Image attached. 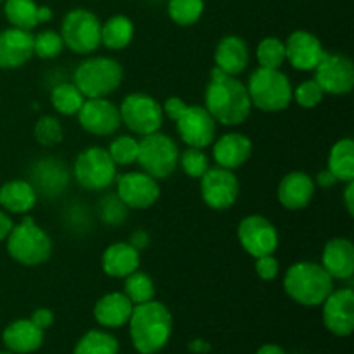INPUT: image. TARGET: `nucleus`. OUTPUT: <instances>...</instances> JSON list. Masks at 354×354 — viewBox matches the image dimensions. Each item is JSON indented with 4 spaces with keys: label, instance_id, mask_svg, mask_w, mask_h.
Masks as SVG:
<instances>
[{
    "label": "nucleus",
    "instance_id": "nucleus-1",
    "mask_svg": "<svg viewBox=\"0 0 354 354\" xmlns=\"http://www.w3.org/2000/svg\"><path fill=\"white\" fill-rule=\"evenodd\" d=\"M204 107L216 123L225 127H239L245 123L252 113L245 83L237 76L225 75L218 68L211 69L209 83L204 93Z\"/></svg>",
    "mask_w": 354,
    "mask_h": 354
},
{
    "label": "nucleus",
    "instance_id": "nucleus-2",
    "mask_svg": "<svg viewBox=\"0 0 354 354\" xmlns=\"http://www.w3.org/2000/svg\"><path fill=\"white\" fill-rule=\"evenodd\" d=\"M130 339L140 354H158L169 342L173 332V315L161 301L133 306L128 320Z\"/></svg>",
    "mask_w": 354,
    "mask_h": 354
},
{
    "label": "nucleus",
    "instance_id": "nucleus-3",
    "mask_svg": "<svg viewBox=\"0 0 354 354\" xmlns=\"http://www.w3.org/2000/svg\"><path fill=\"white\" fill-rule=\"evenodd\" d=\"M335 280L325 272L320 263L299 261L287 268L283 290L294 303L306 308L322 306L328 294L335 289Z\"/></svg>",
    "mask_w": 354,
    "mask_h": 354
},
{
    "label": "nucleus",
    "instance_id": "nucleus-4",
    "mask_svg": "<svg viewBox=\"0 0 354 354\" xmlns=\"http://www.w3.org/2000/svg\"><path fill=\"white\" fill-rule=\"evenodd\" d=\"M73 83L85 99L109 97L123 83V66L106 55H90L73 71Z\"/></svg>",
    "mask_w": 354,
    "mask_h": 354
},
{
    "label": "nucleus",
    "instance_id": "nucleus-5",
    "mask_svg": "<svg viewBox=\"0 0 354 354\" xmlns=\"http://www.w3.org/2000/svg\"><path fill=\"white\" fill-rule=\"evenodd\" d=\"M245 88L252 109L256 107L263 113H280L292 102V83L282 69L256 68L249 76Z\"/></svg>",
    "mask_w": 354,
    "mask_h": 354
},
{
    "label": "nucleus",
    "instance_id": "nucleus-6",
    "mask_svg": "<svg viewBox=\"0 0 354 354\" xmlns=\"http://www.w3.org/2000/svg\"><path fill=\"white\" fill-rule=\"evenodd\" d=\"M7 252L23 266H40L50 259L52 239L33 218L26 216L7 235Z\"/></svg>",
    "mask_w": 354,
    "mask_h": 354
},
{
    "label": "nucleus",
    "instance_id": "nucleus-7",
    "mask_svg": "<svg viewBox=\"0 0 354 354\" xmlns=\"http://www.w3.org/2000/svg\"><path fill=\"white\" fill-rule=\"evenodd\" d=\"M178 158L180 149L176 142L169 135L161 133V130L138 140L137 165L152 178H169L178 166Z\"/></svg>",
    "mask_w": 354,
    "mask_h": 354
},
{
    "label": "nucleus",
    "instance_id": "nucleus-8",
    "mask_svg": "<svg viewBox=\"0 0 354 354\" xmlns=\"http://www.w3.org/2000/svg\"><path fill=\"white\" fill-rule=\"evenodd\" d=\"M73 176L85 190L100 192L116 182L118 166L111 159L106 147H86L78 154L73 165Z\"/></svg>",
    "mask_w": 354,
    "mask_h": 354
},
{
    "label": "nucleus",
    "instance_id": "nucleus-9",
    "mask_svg": "<svg viewBox=\"0 0 354 354\" xmlns=\"http://www.w3.org/2000/svg\"><path fill=\"white\" fill-rule=\"evenodd\" d=\"M99 17L88 9H73L64 16L61 24V37L64 47L76 55H90L100 47Z\"/></svg>",
    "mask_w": 354,
    "mask_h": 354
},
{
    "label": "nucleus",
    "instance_id": "nucleus-10",
    "mask_svg": "<svg viewBox=\"0 0 354 354\" xmlns=\"http://www.w3.org/2000/svg\"><path fill=\"white\" fill-rule=\"evenodd\" d=\"M120 116L121 124L140 137L159 131L165 123L162 106L154 97L144 92H135L124 97L121 100Z\"/></svg>",
    "mask_w": 354,
    "mask_h": 354
},
{
    "label": "nucleus",
    "instance_id": "nucleus-11",
    "mask_svg": "<svg viewBox=\"0 0 354 354\" xmlns=\"http://www.w3.org/2000/svg\"><path fill=\"white\" fill-rule=\"evenodd\" d=\"M201 196L214 211L230 209L241 196V182L232 169L214 166L201 176Z\"/></svg>",
    "mask_w": 354,
    "mask_h": 354
},
{
    "label": "nucleus",
    "instance_id": "nucleus-12",
    "mask_svg": "<svg viewBox=\"0 0 354 354\" xmlns=\"http://www.w3.org/2000/svg\"><path fill=\"white\" fill-rule=\"evenodd\" d=\"M237 239L242 249L254 259L275 254L279 249V232L263 214H249L242 218L237 227Z\"/></svg>",
    "mask_w": 354,
    "mask_h": 354
},
{
    "label": "nucleus",
    "instance_id": "nucleus-13",
    "mask_svg": "<svg viewBox=\"0 0 354 354\" xmlns=\"http://www.w3.org/2000/svg\"><path fill=\"white\" fill-rule=\"evenodd\" d=\"M315 80L328 95H348L354 88V64L341 52H325L315 68Z\"/></svg>",
    "mask_w": 354,
    "mask_h": 354
},
{
    "label": "nucleus",
    "instance_id": "nucleus-14",
    "mask_svg": "<svg viewBox=\"0 0 354 354\" xmlns=\"http://www.w3.org/2000/svg\"><path fill=\"white\" fill-rule=\"evenodd\" d=\"M116 196L128 209H149L161 197L159 180L145 171H128L116 176Z\"/></svg>",
    "mask_w": 354,
    "mask_h": 354
},
{
    "label": "nucleus",
    "instance_id": "nucleus-15",
    "mask_svg": "<svg viewBox=\"0 0 354 354\" xmlns=\"http://www.w3.org/2000/svg\"><path fill=\"white\" fill-rule=\"evenodd\" d=\"M176 131L187 147L206 149L216 138V121L204 106L187 104L185 111L175 120Z\"/></svg>",
    "mask_w": 354,
    "mask_h": 354
},
{
    "label": "nucleus",
    "instance_id": "nucleus-16",
    "mask_svg": "<svg viewBox=\"0 0 354 354\" xmlns=\"http://www.w3.org/2000/svg\"><path fill=\"white\" fill-rule=\"evenodd\" d=\"M76 116H78L80 127L86 133L95 135V137H111L121 127L120 107L107 97L85 99Z\"/></svg>",
    "mask_w": 354,
    "mask_h": 354
},
{
    "label": "nucleus",
    "instance_id": "nucleus-17",
    "mask_svg": "<svg viewBox=\"0 0 354 354\" xmlns=\"http://www.w3.org/2000/svg\"><path fill=\"white\" fill-rule=\"evenodd\" d=\"M325 328L337 337H349L354 330V292L351 287L334 289L322 303Z\"/></svg>",
    "mask_w": 354,
    "mask_h": 354
},
{
    "label": "nucleus",
    "instance_id": "nucleus-18",
    "mask_svg": "<svg viewBox=\"0 0 354 354\" xmlns=\"http://www.w3.org/2000/svg\"><path fill=\"white\" fill-rule=\"evenodd\" d=\"M71 173L61 159L48 156L33 162L30 169V183L38 196L59 197L69 185Z\"/></svg>",
    "mask_w": 354,
    "mask_h": 354
},
{
    "label": "nucleus",
    "instance_id": "nucleus-19",
    "mask_svg": "<svg viewBox=\"0 0 354 354\" xmlns=\"http://www.w3.org/2000/svg\"><path fill=\"white\" fill-rule=\"evenodd\" d=\"M283 44H286V61L297 71H315L327 52L320 38L306 30H296Z\"/></svg>",
    "mask_w": 354,
    "mask_h": 354
},
{
    "label": "nucleus",
    "instance_id": "nucleus-20",
    "mask_svg": "<svg viewBox=\"0 0 354 354\" xmlns=\"http://www.w3.org/2000/svg\"><path fill=\"white\" fill-rule=\"evenodd\" d=\"M33 33L21 28L0 31V68L17 69L33 57Z\"/></svg>",
    "mask_w": 354,
    "mask_h": 354
},
{
    "label": "nucleus",
    "instance_id": "nucleus-21",
    "mask_svg": "<svg viewBox=\"0 0 354 354\" xmlns=\"http://www.w3.org/2000/svg\"><path fill=\"white\" fill-rule=\"evenodd\" d=\"M315 192H317V185H315L313 176L308 175L306 171H290L280 180L277 197L286 209L299 211L310 206Z\"/></svg>",
    "mask_w": 354,
    "mask_h": 354
},
{
    "label": "nucleus",
    "instance_id": "nucleus-22",
    "mask_svg": "<svg viewBox=\"0 0 354 354\" xmlns=\"http://www.w3.org/2000/svg\"><path fill=\"white\" fill-rule=\"evenodd\" d=\"M211 145H213V158L216 166L232 171L244 166L252 156V140L248 135L239 131L221 135L220 138H214Z\"/></svg>",
    "mask_w": 354,
    "mask_h": 354
},
{
    "label": "nucleus",
    "instance_id": "nucleus-23",
    "mask_svg": "<svg viewBox=\"0 0 354 354\" xmlns=\"http://www.w3.org/2000/svg\"><path fill=\"white\" fill-rule=\"evenodd\" d=\"M322 266L334 280H351L354 275V245L349 239L335 237L324 245Z\"/></svg>",
    "mask_w": 354,
    "mask_h": 354
},
{
    "label": "nucleus",
    "instance_id": "nucleus-24",
    "mask_svg": "<svg viewBox=\"0 0 354 354\" xmlns=\"http://www.w3.org/2000/svg\"><path fill=\"white\" fill-rule=\"evenodd\" d=\"M249 66V47L239 35H227L214 48V68L225 75L239 76Z\"/></svg>",
    "mask_w": 354,
    "mask_h": 354
},
{
    "label": "nucleus",
    "instance_id": "nucleus-25",
    "mask_svg": "<svg viewBox=\"0 0 354 354\" xmlns=\"http://www.w3.org/2000/svg\"><path fill=\"white\" fill-rule=\"evenodd\" d=\"M100 266L111 279H127L140 266V251L130 242H114L102 252Z\"/></svg>",
    "mask_w": 354,
    "mask_h": 354
},
{
    "label": "nucleus",
    "instance_id": "nucleus-26",
    "mask_svg": "<svg viewBox=\"0 0 354 354\" xmlns=\"http://www.w3.org/2000/svg\"><path fill=\"white\" fill-rule=\"evenodd\" d=\"M45 330L38 328L30 318H19L7 325L2 334L3 346L14 354H30L38 351L44 344Z\"/></svg>",
    "mask_w": 354,
    "mask_h": 354
},
{
    "label": "nucleus",
    "instance_id": "nucleus-27",
    "mask_svg": "<svg viewBox=\"0 0 354 354\" xmlns=\"http://www.w3.org/2000/svg\"><path fill=\"white\" fill-rule=\"evenodd\" d=\"M133 304L123 292H109L93 306V318L104 328H120L128 324Z\"/></svg>",
    "mask_w": 354,
    "mask_h": 354
},
{
    "label": "nucleus",
    "instance_id": "nucleus-28",
    "mask_svg": "<svg viewBox=\"0 0 354 354\" xmlns=\"http://www.w3.org/2000/svg\"><path fill=\"white\" fill-rule=\"evenodd\" d=\"M38 194L30 180H9L0 187V206L12 214H24L37 206Z\"/></svg>",
    "mask_w": 354,
    "mask_h": 354
},
{
    "label": "nucleus",
    "instance_id": "nucleus-29",
    "mask_svg": "<svg viewBox=\"0 0 354 354\" xmlns=\"http://www.w3.org/2000/svg\"><path fill=\"white\" fill-rule=\"evenodd\" d=\"M133 35V21L124 14H116L100 26V44L109 50H123L131 44Z\"/></svg>",
    "mask_w": 354,
    "mask_h": 354
},
{
    "label": "nucleus",
    "instance_id": "nucleus-30",
    "mask_svg": "<svg viewBox=\"0 0 354 354\" xmlns=\"http://www.w3.org/2000/svg\"><path fill=\"white\" fill-rule=\"evenodd\" d=\"M327 169L339 182H354V142L351 138H341L332 145Z\"/></svg>",
    "mask_w": 354,
    "mask_h": 354
},
{
    "label": "nucleus",
    "instance_id": "nucleus-31",
    "mask_svg": "<svg viewBox=\"0 0 354 354\" xmlns=\"http://www.w3.org/2000/svg\"><path fill=\"white\" fill-rule=\"evenodd\" d=\"M85 97L73 82H61L50 90V104L55 113L62 116H76L82 109Z\"/></svg>",
    "mask_w": 354,
    "mask_h": 354
},
{
    "label": "nucleus",
    "instance_id": "nucleus-32",
    "mask_svg": "<svg viewBox=\"0 0 354 354\" xmlns=\"http://www.w3.org/2000/svg\"><path fill=\"white\" fill-rule=\"evenodd\" d=\"M73 354H120V342L109 332L93 328L80 337Z\"/></svg>",
    "mask_w": 354,
    "mask_h": 354
},
{
    "label": "nucleus",
    "instance_id": "nucleus-33",
    "mask_svg": "<svg viewBox=\"0 0 354 354\" xmlns=\"http://www.w3.org/2000/svg\"><path fill=\"white\" fill-rule=\"evenodd\" d=\"M3 14L14 28L31 31L38 24V3L35 0H6Z\"/></svg>",
    "mask_w": 354,
    "mask_h": 354
},
{
    "label": "nucleus",
    "instance_id": "nucleus-34",
    "mask_svg": "<svg viewBox=\"0 0 354 354\" xmlns=\"http://www.w3.org/2000/svg\"><path fill=\"white\" fill-rule=\"evenodd\" d=\"M124 280V290L123 294L131 301L133 306L137 304L149 303L156 297V286L154 280L151 279V275L145 272H133L131 275H128Z\"/></svg>",
    "mask_w": 354,
    "mask_h": 354
},
{
    "label": "nucleus",
    "instance_id": "nucleus-35",
    "mask_svg": "<svg viewBox=\"0 0 354 354\" xmlns=\"http://www.w3.org/2000/svg\"><path fill=\"white\" fill-rule=\"evenodd\" d=\"M203 12L204 0H168V16L178 26H192Z\"/></svg>",
    "mask_w": 354,
    "mask_h": 354
},
{
    "label": "nucleus",
    "instance_id": "nucleus-36",
    "mask_svg": "<svg viewBox=\"0 0 354 354\" xmlns=\"http://www.w3.org/2000/svg\"><path fill=\"white\" fill-rule=\"evenodd\" d=\"M259 68L280 69L286 62V44L277 37L263 38L256 48Z\"/></svg>",
    "mask_w": 354,
    "mask_h": 354
},
{
    "label": "nucleus",
    "instance_id": "nucleus-37",
    "mask_svg": "<svg viewBox=\"0 0 354 354\" xmlns=\"http://www.w3.org/2000/svg\"><path fill=\"white\" fill-rule=\"evenodd\" d=\"M107 152L116 166H131L138 158V140L131 135H118L111 140Z\"/></svg>",
    "mask_w": 354,
    "mask_h": 354
},
{
    "label": "nucleus",
    "instance_id": "nucleus-38",
    "mask_svg": "<svg viewBox=\"0 0 354 354\" xmlns=\"http://www.w3.org/2000/svg\"><path fill=\"white\" fill-rule=\"evenodd\" d=\"M64 41L59 31L44 30L33 35V54L44 61H52L64 52Z\"/></svg>",
    "mask_w": 354,
    "mask_h": 354
},
{
    "label": "nucleus",
    "instance_id": "nucleus-39",
    "mask_svg": "<svg viewBox=\"0 0 354 354\" xmlns=\"http://www.w3.org/2000/svg\"><path fill=\"white\" fill-rule=\"evenodd\" d=\"M35 140L44 147H52V145L61 144L64 138V128H62L61 121L55 116L45 114V116L38 118L33 128Z\"/></svg>",
    "mask_w": 354,
    "mask_h": 354
},
{
    "label": "nucleus",
    "instance_id": "nucleus-40",
    "mask_svg": "<svg viewBox=\"0 0 354 354\" xmlns=\"http://www.w3.org/2000/svg\"><path fill=\"white\" fill-rule=\"evenodd\" d=\"M128 207L116 194H107L99 201V218L109 227L123 225L128 218Z\"/></svg>",
    "mask_w": 354,
    "mask_h": 354
},
{
    "label": "nucleus",
    "instance_id": "nucleus-41",
    "mask_svg": "<svg viewBox=\"0 0 354 354\" xmlns=\"http://www.w3.org/2000/svg\"><path fill=\"white\" fill-rule=\"evenodd\" d=\"M178 165L182 166L183 173L190 178L199 180L207 169L211 168L209 166V158L204 152V149H196V147H187L185 151L180 154L178 158Z\"/></svg>",
    "mask_w": 354,
    "mask_h": 354
},
{
    "label": "nucleus",
    "instance_id": "nucleus-42",
    "mask_svg": "<svg viewBox=\"0 0 354 354\" xmlns=\"http://www.w3.org/2000/svg\"><path fill=\"white\" fill-rule=\"evenodd\" d=\"M324 97L325 92L315 78L306 80V82L299 83L296 88H292V100H296L297 106L303 109H315L317 106H320Z\"/></svg>",
    "mask_w": 354,
    "mask_h": 354
},
{
    "label": "nucleus",
    "instance_id": "nucleus-43",
    "mask_svg": "<svg viewBox=\"0 0 354 354\" xmlns=\"http://www.w3.org/2000/svg\"><path fill=\"white\" fill-rule=\"evenodd\" d=\"M254 270L259 279L265 280V282H270V280H275L279 277L280 263L275 258V254H266L261 256V258H256Z\"/></svg>",
    "mask_w": 354,
    "mask_h": 354
},
{
    "label": "nucleus",
    "instance_id": "nucleus-44",
    "mask_svg": "<svg viewBox=\"0 0 354 354\" xmlns=\"http://www.w3.org/2000/svg\"><path fill=\"white\" fill-rule=\"evenodd\" d=\"M185 107L187 102L183 99H180V97H169V99H166V102L162 104V114H165V118H168V120L175 121L176 118L185 111Z\"/></svg>",
    "mask_w": 354,
    "mask_h": 354
},
{
    "label": "nucleus",
    "instance_id": "nucleus-45",
    "mask_svg": "<svg viewBox=\"0 0 354 354\" xmlns=\"http://www.w3.org/2000/svg\"><path fill=\"white\" fill-rule=\"evenodd\" d=\"M30 320L33 322L38 328L47 330V328H50L52 325H54V313H52V310H48V308H38V310H35L33 313H31Z\"/></svg>",
    "mask_w": 354,
    "mask_h": 354
},
{
    "label": "nucleus",
    "instance_id": "nucleus-46",
    "mask_svg": "<svg viewBox=\"0 0 354 354\" xmlns=\"http://www.w3.org/2000/svg\"><path fill=\"white\" fill-rule=\"evenodd\" d=\"M337 183L339 180L335 178L328 169H322V171H318V175L315 176V185L322 187V189H332V187L337 185Z\"/></svg>",
    "mask_w": 354,
    "mask_h": 354
},
{
    "label": "nucleus",
    "instance_id": "nucleus-47",
    "mask_svg": "<svg viewBox=\"0 0 354 354\" xmlns=\"http://www.w3.org/2000/svg\"><path fill=\"white\" fill-rule=\"evenodd\" d=\"M128 242H130L135 249L142 251V249L149 248V242H151V239H149V234L145 230H135L133 234L130 235V241Z\"/></svg>",
    "mask_w": 354,
    "mask_h": 354
},
{
    "label": "nucleus",
    "instance_id": "nucleus-48",
    "mask_svg": "<svg viewBox=\"0 0 354 354\" xmlns=\"http://www.w3.org/2000/svg\"><path fill=\"white\" fill-rule=\"evenodd\" d=\"M14 223L12 220H10V216L7 213H3V211H0V242L6 241L7 235L10 234V230H12Z\"/></svg>",
    "mask_w": 354,
    "mask_h": 354
},
{
    "label": "nucleus",
    "instance_id": "nucleus-49",
    "mask_svg": "<svg viewBox=\"0 0 354 354\" xmlns=\"http://www.w3.org/2000/svg\"><path fill=\"white\" fill-rule=\"evenodd\" d=\"M344 206L348 209L349 216L354 214V182H348L346 183V189H344Z\"/></svg>",
    "mask_w": 354,
    "mask_h": 354
},
{
    "label": "nucleus",
    "instance_id": "nucleus-50",
    "mask_svg": "<svg viewBox=\"0 0 354 354\" xmlns=\"http://www.w3.org/2000/svg\"><path fill=\"white\" fill-rule=\"evenodd\" d=\"M189 349L194 354H207L211 351V346L209 342L203 341V339H194V341L189 344Z\"/></svg>",
    "mask_w": 354,
    "mask_h": 354
},
{
    "label": "nucleus",
    "instance_id": "nucleus-51",
    "mask_svg": "<svg viewBox=\"0 0 354 354\" xmlns=\"http://www.w3.org/2000/svg\"><path fill=\"white\" fill-rule=\"evenodd\" d=\"M52 16H54V12H52L50 7L38 6V23H47L52 19Z\"/></svg>",
    "mask_w": 354,
    "mask_h": 354
},
{
    "label": "nucleus",
    "instance_id": "nucleus-52",
    "mask_svg": "<svg viewBox=\"0 0 354 354\" xmlns=\"http://www.w3.org/2000/svg\"><path fill=\"white\" fill-rule=\"evenodd\" d=\"M256 354H286V351L277 344H265L256 351Z\"/></svg>",
    "mask_w": 354,
    "mask_h": 354
},
{
    "label": "nucleus",
    "instance_id": "nucleus-53",
    "mask_svg": "<svg viewBox=\"0 0 354 354\" xmlns=\"http://www.w3.org/2000/svg\"><path fill=\"white\" fill-rule=\"evenodd\" d=\"M0 354H14V353H10V351H2Z\"/></svg>",
    "mask_w": 354,
    "mask_h": 354
},
{
    "label": "nucleus",
    "instance_id": "nucleus-54",
    "mask_svg": "<svg viewBox=\"0 0 354 354\" xmlns=\"http://www.w3.org/2000/svg\"><path fill=\"white\" fill-rule=\"evenodd\" d=\"M0 2H2V0H0Z\"/></svg>",
    "mask_w": 354,
    "mask_h": 354
}]
</instances>
